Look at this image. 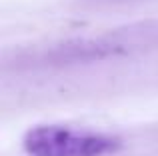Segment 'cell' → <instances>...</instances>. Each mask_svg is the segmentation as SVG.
<instances>
[{"instance_id":"obj_2","label":"cell","mask_w":158,"mask_h":156,"mask_svg":"<svg viewBox=\"0 0 158 156\" xmlns=\"http://www.w3.org/2000/svg\"><path fill=\"white\" fill-rule=\"evenodd\" d=\"M94 2H108V4H122V2H134V0H94Z\"/></svg>"},{"instance_id":"obj_1","label":"cell","mask_w":158,"mask_h":156,"mask_svg":"<svg viewBox=\"0 0 158 156\" xmlns=\"http://www.w3.org/2000/svg\"><path fill=\"white\" fill-rule=\"evenodd\" d=\"M28 156H108L122 146L120 138L64 124H40L24 134Z\"/></svg>"}]
</instances>
